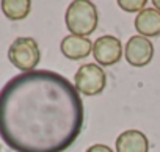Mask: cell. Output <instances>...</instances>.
I'll return each instance as SVG.
<instances>
[{
  "mask_svg": "<svg viewBox=\"0 0 160 152\" xmlns=\"http://www.w3.org/2000/svg\"><path fill=\"white\" fill-rule=\"evenodd\" d=\"M83 122L82 97L57 72H22L0 90V136L16 152H63Z\"/></svg>",
  "mask_w": 160,
  "mask_h": 152,
  "instance_id": "1",
  "label": "cell"
},
{
  "mask_svg": "<svg viewBox=\"0 0 160 152\" xmlns=\"http://www.w3.org/2000/svg\"><path fill=\"white\" fill-rule=\"evenodd\" d=\"M64 21L71 35L88 38L98 28L99 13L90 0H74L66 10Z\"/></svg>",
  "mask_w": 160,
  "mask_h": 152,
  "instance_id": "2",
  "label": "cell"
},
{
  "mask_svg": "<svg viewBox=\"0 0 160 152\" xmlns=\"http://www.w3.org/2000/svg\"><path fill=\"white\" fill-rule=\"evenodd\" d=\"M74 86L78 94L83 96H99L107 86V75L102 66L96 63L82 64L74 77Z\"/></svg>",
  "mask_w": 160,
  "mask_h": 152,
  "instance_id": "3",
  "label": "cell"
},
{
  "mask_svg": "<svg viewBox=\"0 0 160 152\" xmlns=\"http://www.w3.org/2000/svg\"><path fill=\"white\" fill-rule=\"evenodd\" d=\"M8 60L14 67L24 72H32L41 60L39 46L33 38H18L8 49Z\"/></svg>",
  "mask_w": 160,
  "mask_h": 152,
  "instance_id": "4",
  "label": "cell"
},
{
  "mask_svg": "<svg viewBox=\"0 0 160 152\" xmlns=\"http://www.w3.org/2000/svg\"><path fill=\"white\" fill-rule=\"evenodd\" d=\"M93 55L99 66H113L122 58V42L112 35H104L93 44Z\"/></svg>",
  "mask_w": 160,
  "mask_h": 152,
  "instance_id": "5",
  "label": "cell"
},
{
  "mask_svg": "<svg viewBox=\"0 0 160 152\" xmlns=\"http://www.w3.org/2000/svg\"><path fill=\"white\" fill-rule=\"evenodd\" d=\"M154 56V44L144 36H132L124 47V58L133 67H144Z\"/></svg>",
  "mask_w": 160,
  "mask_h": 152,
  "instance_id": "6",
  "label": "cell"
},
{
  "mask_svg": "<svg viewBox=\"0 0 160 152\" xmlns=\"http://www.w3.org/2000/svg\"><path fill=\"white\" fill-rule=\"evenodd\" d=\"M60 50L69 60H82L93 52V42L83 36L68 35L61 39Z\"/></svg>",
  "mask_w": 160,
  "mask_h": 152,
  "instance_id": "7",
  "label": "cell"
},
{
  "mask_svg": "<svg viewBox=\"0 0 160 152\" xmlns=\"http://www.w3.org/2000/svg\"><path fill=\"white\" fill-rule=\"evenodd\" d=\"M116 152H149V140L141 130H124L116 138Z\"/></svg>",
  "mask_w": 160,
  "mask_h": 152,
  "instance_id": "8",
  "label": "cell"
},
{
  "mask_svg": "<svg viewBox=\"0 0 160 152\" xmlns=\"http://www.w3.org/2000/svg\"><path fill=\"white\" fill-rule=\"evenodd\" d=\"M135 30L140 36L154 38L160 35V11L155 8H144L135 17Z\"/></svg>",
  "mask_w": 160,
  "mask_h": 152,
  "instance_id": "9",
  "label": "cell"
},
{
  "mask_svg": "<svg viewBox=\"0 0 160 152\" xmlns=\"http://www.w3.org/2000/svg\"><path fill=\"white\" fill-rule=\"evenodd\" d=\"M0 7L10 21H22L30 14L32 2L30 0H3Z\"/></svg>",
  "mask_w": 160,
  "mask_h": 152,
  "instance_id": "10",
  "label": "cell"
},
{
  "mask_svg": "<svg viewBox=\"0 0 160 152\" xmlns=\"http://www.w3.org/2000/svg\"><path fill=\"white\" fill-rule=\"evenodd\" d=\"M118 7L127 13H141L146 7V0H118Z\"/></svg>",
  "mask_w": 160,
  "mask_h": 152,
  "instance_id": "11",
  "label": "cell"
},
{
  "mask_svg": "<svg viewBox=\"0 0 160 152\" xmlns=\"http://www.w3.org/2000/svg\"><path fill=\"white\" fill-rule=\"evenodd\" d=\"M87 152H113V150L107 144H93L87 149Z\"/></svg>",
  "mask_w": 160,
  "mask_h": 152,
  "instance_id": "12",
  "label": "cell"
},
{
  "mask_svg": "<svg viewBox=\"0 0 160 152\" xmlns=\"http://www.w3.org/2000/svg\"><path fill=\"white\" fill-rule=\"evenodd\" d=\"M152 5H154V8H155L157 11H160V0H154Z\"/></svg>",
  "mask_w": 160,
  "mask_h": 152,
  "instance_id": "13",
  "label": "cell"
}]
</instances>
